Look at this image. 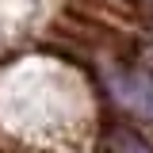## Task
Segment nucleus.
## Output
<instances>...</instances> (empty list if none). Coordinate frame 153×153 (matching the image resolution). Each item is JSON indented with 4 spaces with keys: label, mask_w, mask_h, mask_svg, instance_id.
<instances>
[{
    "label": "nucleus",
    "mask_w": 153,
    "mask_h": 153,
    "mask_svg": "<svg viewBox=\"0 0 153 153\" xmlns=\"http://www.w3.org/2000/svg\"><path fill=\"white\" fill-rule=\"evenodd\" d=\"M111 92L123 107H130L134 115H142L146 123H153V76H138V73L111 76Z\"/></svg>",
    "instance_id": "nucleus-1"
},
{
    "label": "nucleus",
    "mask_w": 153,
    "mask_h": 153,
    "mask_svg": "<svg viewBox=\"0 0 153 153\" xmlns=\"http://www.w3.org/2000/svg\"><path fill=\"white\" fill-rule=\"evenodd\" d=\"M146 4H153V0H146Z\"/></svg>",
    "instance_id": "nucleus-3"
},
{
    "label": "nucleus",
    "mask_w": 153,
    "mask_h": 153,
    "mask_svg": "<svg viewBox=\"0 0 153 153\" xmlns=\"http://www.w3.org/2000/svg\"><path fill=\"white\" fill-rule=\"evenodd\" d=\"M100 153H153V149L142 142V138L115 130V134H107V142H103V149H100Z\"/></svg>",
    "instance_id": "nucleus-2"
}]
</instances>
